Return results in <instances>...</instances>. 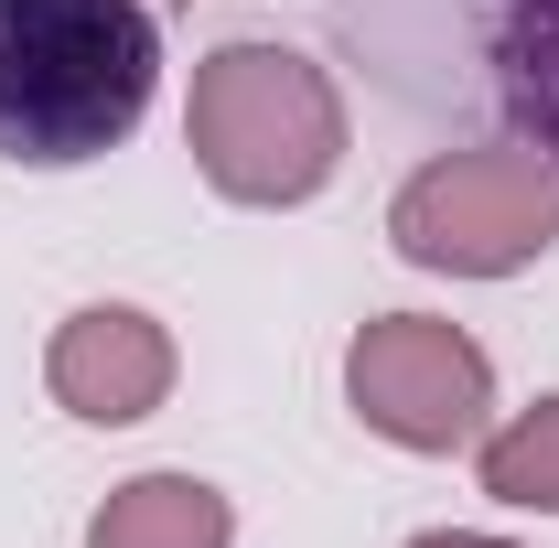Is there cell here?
<instances>
[{"label": "cell", "instance_id": "cell-1", "mask_svg": "<svg viewBox=\"0 0 559 548\" xmlns=\"http://www.w3.org/2000/svg\"><path fill=\"white\" fill-rule=\"evenodd\" d=\"M162 33L140 0H0V162L66 172L140 130Z\"/></svg>", "mask_w": 559, "mask_h": 548}, {"label": "cell", "instance_id": "cell-2", "mask_svg": "<svg viewBox=\"0 0 559 548\" xmlns=\"http://www.w3.org/2000/svg\"><path fill=\"white\" fill-rule=\"evenodd\" d=\"M183 151L226 205H312L345 162V97L290 44H215L194 65Z\"/></svg>", "mask_w": 559, "mask_h": 548}, {"label": "cell", "instance_id": "cell-3", "mask_svg": "<svg viewBox=\"0 0 559 548\" xmlns=\"http://www.w3.org/2000/svg\"><path fill=\"white\" fill-rule=\"evenodd\" d=\"M388 237L409 270L441 279H506L527 259L559 248V162L527 140H495V151H441L419 162L388 205Z\"/></svg>", "mask_w": 559, "mask_h": 548}, {"label": "cell", "instance_id": "cell-4", "mask_svg": "<svg viewBox=\"0 0 559 548\" xmlns=\"http://www.w3.org/2000/svg\"><path fill=\"white\" fill-rule=\"evenodd\" d=\"M345 409L399 441V452H463L485 441L495 409V355L463 323H430V312H377L345 344Z\"/></svg>", "mask_w": 559, "mask_h": 548}, {"label": "cell", "instance_id": "cell-5", "mask_svg": "<svg viewBox=\"0 0 559 548\" xmlns=\"http://www.w3.org/2000/svg\"><path fill=\"white\" fill-rule=\"evenodd\" d=\"M44 388H55V409L86 419V430H130L173 398V334L140 312V301H86L55 323L44 344Z\"/></svg>", "mask_w": 559, "mask_h": 548}, {"label": "cell", "instance_id": "cell-6", "mask_svg": "<svg viewBox=\"0 0 559 548\" xmlns=\"http://www.w3.org/2000/svg\"><path fill=\"white\" fill-rule=\"evenodd\" d=\"M86 548H237V505L205 474H130L86 516Z\"/></svg>", "mask_w": 559, "mask_h": 548}, {"label": "cell", "instance_id": "cell-7", "mask_svg": "<svg viewBox=\"0 0 559 548\" xmlns=\"http://www.w3.org/2000/svg\"><path fill=\"white\" fill-rule=\"evenodd\" d=\"M485 65H495V97H506L516 140L559 162V0H495Z\"/></svg>", "mask_w": 559, "mask_h": 548}, {"label": "cell", "instance_id": "cell-8", "mask_svg": "<svg viewBox=\"0 0 559 548\" xmlns=\"http://www.w3.org/2000/svg\"><path fill=\"white\" fill-rule=\"evenodd\" d=\"M485 495L495 505H527V516H559V398L516 409L506 430H485Z\"/></svg>", "mask_w": 559, "mask_h": 548}, {"label": "cell", "instance_id": "cell-9", "mask_svg": "<svg viewBox=\"0 0 559 548\" xmlns=\"http://www.w3.org/2000/svg\"><path fill=\"white\" fill-rule=\"evenodd\" d=\"M409 548H516V538H485V527H430V538H409Z\"/></svg>", "mask_w": 559, "mask_h": 548}]
</instances>
